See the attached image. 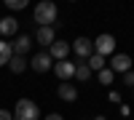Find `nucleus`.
Returning a JSON list of instances; mask_svg holds the SVG:
<instances>
[{"instance_id":"3","label":"nucleus","mask_w":134,"mask_h":120,"mask_svg":"<svg viewBox=\"0 0 134 120\" xmlns=\"http://www.w3.org/2000/svg\"><path fill=\"white\" fill-rule=\"evenodd\" d=\"M94 53H99V56L115 53V37H113V35H99V37L94 40Z\"/></svg>"},{"instance_id":"9","label":"nucleus","mask_w":134,"mask_h":120,"mask_svg":"<svg viewBox=\"0 0 134 120\" xmlns=\"http://www.w3.org/2000/svg\"><path fill=\"white\" fill-rule=\"evenodd\" d=\"M30 48H32V37H30V35H19L14 43H11V51H14V56H24Z\"/></svg>"},{"instance_id":"1","label":"nucleus","mask_w":134,"mask_h":120,"mask_svg":"<svg viewBox=\"0 0 134 120\" xmlns=\"http://www.w3.org/2000/svg\"><path fill=\"white\" fill-rule=\"evenodd\" d=\"M32 16H35V21L40 27H54V24H57V5H54L51 0H43V3L35 5Z\"/></svg>"},{"instance_id":"20","label":"nucleus","mask_w":134,"mask_h":120,"mask_svg":"<svg viewBox=\"0 0 134 120\" xmlns=\"http://www.w3.org/2000/svg\"><path fill=\"white\" fill-rule=\"evenodd\" d=\"M110 102L118 104V102H121V93H118V91H110Z\"/></svg>"},{"instance_id":"21","label":"nucleus","mask_w":134,"mask_h":120,"mask_svg":"<svg viewBox=\"0 0 134 120\" xmlns=\"http://www.w3.org/2000/svg\"><path fill=\"white\" fill-rule=\"evenodd\" d=\"M0 120H11V112L8 110H0Z\"/></svg>"},{"instance_id":"18","label":"nucleus","mask_w":134,"mask_h":120,"mask_svg":"<svg viewBox=\"0 0 134 120\" xmlns=\"http://www.w3.org/2000/svg\"><path fill=\"white\" fill-rule=\"evenodd\" d=\"M5 5L11 11H21V8H27V0H5Z\"/></svg>"},{"instance_id":"13","label":"nucleus","mask_w":134,"mask_h":120,"mask_svg":"<svg viewBox=\"0 0 134 120\" xmlns=\"http://www.w3.org/2000/svg\"><path fill=\"white\" fill-rule=\"evenodd\" d=\"M27 67H30V61H27L24 56H11V61H8V70L14 72V75H21Z\"/></svg>"},{"instance_id":"14","label":"nucleus","mask_w":134,"mask_h":120,"mask_svg":"<svg viewBox=\"0 0 134 120\" xmlns=\"http://www.w3.org/2000/svg\"><path fill=\"white\" fill-rule=\"evenodd\" d=\"M86 67L91 70V72H99V70H105L107 64H105V56H99V53H91V56L86 59Z\"/></svg>"},{"instance_id":"11","label":"nucleus","mask_w":134,"mask_h":120,"mask_svg":"<svg viewBox=\"0 0 134 120\" xmlns=\"http://www.w3.org/2000/svg\"><path fill=\"white\" fill-rule=\"evenodd\" d=\"M57 93H59V99H62V102H75V99H78V88H75L72 83H59Z\"/></svg>"},{"instance_id":"4","label":"nucleus","mask_w":134,"mask_h":120,"mask_svg":"<svg viewBox=\"0 0 134 120\" xmlns=\"http://www.w3.org/2000/svg\"><path fill=\"white\" fill-rule=\"evenodd\" d=\"M51 70L57 72V78H59L62 83H70V78H75V64H72V61H67V59H62L59 64H54Z\"/></svg>"},{"instance_id":"19","label":"nucleus","mask_w":134,"mask_h":120,"mask_svg":"<svg viewBox=\"0 0 134 120\" xmlns=\"http://www.w3.org/2000/svg\"><path fill=\"white\" fill-rule=\"evenodd\" d=\"M124 83L134 88V72H131V70H129V72H124Z\"/></svg>"},{"instance_id":"15","label":"nucleus","mask_w":134,"mask_h":120,"mask_svg":"<svg viewBox=\"0 0 134 120\" xmlns=\"http://www.w3.org/2000/svg\"><path fill=\"white\" fill-rule=\"evenodd\" d=\"M11 56H14V51H11V43L5 40H0V67H8V61Z\"/></svg>"},{"instance_id":"22","label":"nucleus","mask_w":134,"mask_h":120,"mask_svg":"<svg viewBox=\"0 0 134 120\" xmlns=\"http://www.w3.org/2000/svg\"><path fill=\"white\" fill-rule=\"evenodd\" d=\"M46 120H64L62 115H57V112H54V115H46Z\"/></svg>"},{"instance_id":"17","label":"nucleus","mask_w":134,"mask_h":120,"mask_svg":"<svg viewBox=\"0 0 134 120\" xmlns=\"http://www.w3.org/2000/svg\"><path fill=\"white\" fill-rule=\"evenodd\" d=\"M97 75H99V83H102V85H113V78H115V75H113V70H110V67L99 70Z\"/></svg>"},{"instance_id":"24","label":"nucleus","mask_w":134,"mask_h":120,"mask_svg":"<svg viewBox=\"0 0 134 120\" xmlns=\"http://www.w3.org/2000/svg\"><path fill=\"white\" fill-rule=\"evenodd\" d=\"M131 91H134V88H131Z\"/></svg>"},{"instance_id":"7","label":"nucleus","mask_w":134,"mask_h":120,"mask_svg":"<svg viewBox=\"0 0 134 120\" xmlns=\"http://www.w3.org/2000/svg\"><path fill=\"white\" fill-rule=\"evenodd\" d=\"M51 61H54V59L48 56L46 51H43V53H35V56H32V61H30V67L35 70V72H48V70L54 67Z\"/></svg>"},{"instance_id":"12","label":"nucleus","mask_w":134,"mask_h":120,"mask_svg":"<svg viewBox=\"0 0 134 120\" xmlns=\"http://www.w3.org/2000/svg\"><path fill=\"white\" fill-rule=\"evenodd\" d=\"M16 29H19V21L14 16H5V19H0V35L8 37V35H16Z\"/></svg>"},{"instance_id":"8","label":"nucleus","mask_w":134,"mask_h":120,"mask_svg":"<svg viewBox=\"0 0 134 120\" xmlns=\"http://www.w3.org/2000/svg\"><path fill=\"white\" fill-rule=\"evenodd\" d=\"M48 56L51 59H57V61H62L64 56H67V53H70V43H64V40H54L51 43V46H48Z\"/></svg>"},{"instance_id":"23","label":"nucleus","mask_w":134,"mask_h":120,"mask_svg":"<svg viewBox=\"0 0 134 120\" xmlns=\"http://www.w3.org/2000/svg\"><path fill=\"white\" fill-rule=\"evenodd\" d=\"M94 120H107V117H105V115H97V117H94Z\"/></svg>"},{"instance_id":"5","label":"nucleus","mask_w":134,"mask_h":120,"mask_svg":"<svg viewBox=\"0 0 134 120\" xmlns=\"http://www.w3.org/2000/svg\"><path fill=\"white\" fill-rule=\"evenodd\" d=\"M110 70H113V75H124V72H129V70H131V56H126V53H113Z\"/></svg>"},{"instance_id":"2","label":"nucleus","mask_w":134,"mask_h":120,"mask_svg":"<svg viewBox=\"0 0 134 120\" xmlns=\"http://www.w3.org/2000/svg\"><path fill=\"white\" fill-rule=\"evenodd\" d=\"M40 110L32 99H19L16 102V110L11 112V120H38Z\"/></svg>"},{"instance_id":"10","label":"nucleus","mask_w":134,"mask_h":120,"mask_svg":"<svg viewBox=\"0 0 134 120\" xmlns=\"http://www.w3.org/2000/svg\"><path fill=\"white\" fill-rule=\"evenodd\" d=\"M35 40H38V46H51L57 40V32H54V27H38Z\"/></svg>"},{"instance_id":"6","label":"nucleus","mask_w":134,"mask_h":120,"mask_svg":"<svg viewBox=\"0 0 134 120\" xmlns=\"http://www.w3.org/2000/svg\"><path fill=\"white\" fill-rule=\"evenodd\" d=\"M81 59H88L94 53V40H88V37H78V40H72V46H70Z\"/></svg>"},{"instance_id":"16","label":"nucleus","mask_w":134,"mask_h":120,"mask_svg":"<svg viewBox=\"0 0 134 120\" xmlns=\"http://www.w3.org/2000/svg\"><path fill=\"white\" fill-rule=\"evenodd\" d=\"M75 78L81 80V83H86L88 78H91V70H88L86 64H75Z\"/></svg>"}]
</instances>
